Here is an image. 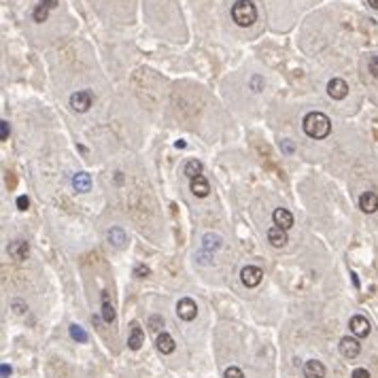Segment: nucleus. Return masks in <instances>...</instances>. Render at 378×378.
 I'll use <instances>...</instances> for the list:
<instances>
[{
  "instance_id": "72a5a7b5",
  "label": "nucleus",
  "mask_w": 378,
  "mask_h": 378,
  "mask_svg": "<svg viewBox=\"0 0 378 378\" xmlns=\"http://www.w3.org/2000/svg\"><path fill=\"white\" fill-rule=\"evenodd\" d=\"M41 4H45L47 9H51V11H53V9H56V6L60 4V0H41Z\"/></svg>"
},
{
  "instance_id": "6ab92c4d",
  "label": "nucleus",
  "mask_w": 378,
  "mask_h": 378,
  "mask_svg": "<svg viewBox=\"0 0 378 378\" xmlns=\"http://www.w3.org/2000/svg\"><path fill=\"white\" fill-rule=\"evenodd\" d=\"M106 236H108V242H111L115 249H123L125 242H128V236H125V232L121 230V227H111Z\"/></svg>"
},
{
  "instance_id": "9d476101",
  "label": "nucleus",
  "mask_w": 378,
  "mask_h": 378,
  "mask_svg": "<svg viewBox=\"0 0 378 378\" xmlns=\"http://www.w3.org/2000/svg\"><path fill=\"white\" fill-rule=\"evenodd\" d=\"M221 245H223V238L219 234H215V232H206V234H204V238H202V251H204V253L212 255L215 251L221 249Z\"/></svg>"
},
{
  "instance_id": "a211bd4d",
  "label": "nucleus",
  "mask_w": 378,
  "mask_h": 378,
  "mask_svg": "<svg viewBox=\"0 0 378 378\" xmlns=\"http://www.w3.org/2000/svg\"><path fill=\"white\" fill-rule=\"evenodd\" d=\"M73 187L77 189L79 193H85L92 189V177L88 175V172H77V175L73 177Z\"/></svg>"
},
{
  "instance_id": "f257e3e1",
  "label": "nucleus",
  "mask_w": 378,
  "mask_h": 378,
  "mask_svg": "<svg viewBox=\"0 0 378 378\" xmlns=\"http://www.w3.org/2000/svg\"><path fill=\"white\" fill-rule=\"evenodd\" d=\"M302 128L306 132V136H310V138H327L329 136V132H332V121H329V117L325 113H321V111H312L304 117V121H302Z\"/></svg>"
},
{
  "instance_id": "393cba45",
  "label": "nucleus",
  "mask_w": 378,
  "mask_h": 378,
  "mask_svg": "<svg viewBox=\"0 0 378 378\" xmlns=\"http://www.w3.org/2000/svg\"><path fill=\"white\" fill-rule=\"evenodd\" d=\"M149 327H151L153 332H160V327H164V319L160 314H153V317L149 319Z\"/></svg>"
},
{
  "instance_id": "4be33fe9",
  "label": "nucleus",
  "mask_w": 378,
  "mask_h": 378,
  "mask_svg": "<svg viewBox=\"0 0 378 378\" xmlns=\"http://www.w3.org/2000/svg\"><path fill=\"white\" fill-rule=\"evenodd\" d=\"M70 336H73V340H77V342H88V332H85L81 325H70Z\"/></svg>"
},
{
  "instance_id": "0eeeda50",
  "label": "nucleus",
  "mask_w": 378,
  "mask_h": 378,
  "mask_svg": "<svg viewBox=\"0 0 378 378\" xmlns=\"http://www.w3.org/2000/svg\"><path fill=\"white\" fill-rule=\"evenodd\" d=\"M340 353H342V357L346 359H355L359 353H361V344L357 338H349V336H344L342 340H340Z\"/></svg>"
},
{
  "instance_id": "423d86ee",
  "label": "nucleus",
  "mask_w": 378,
  "mask_h": 378,
  "mask_svg": "<svg viewBox=\"0 0 378 378\" xmlns=\"http://www.w3.org/2000/svg\"><path fill=\"white\" fill-rule=\"evenodd\" d=\"M327 94H329V98H334V100H344L349 96V83L340 77H334L332 81L327 83Z\"/></svg>"
},
{
  "instance_id": "2eb2a0df",
  "label": "nucleus",
  "mask_w": 378,
  "mask_h": 378,
  "mask_svg": "<svg viewBox=\"0 0 378 378\" xmlns=\"http://www.w3.org/2000/svg\"><path fill=\"white\" fill-rule=\"evenodd\" d=\"M132 329H130V338H128V346L132 351H138L140 346L145 344V332L143 329H140V325L138 323H132L130 325Z\"/></svg>"
},
{
  "instance_id": "bb28decb",
  "label": "nucleus",
  "mask_w": 378,
  "mask_h": 378,
  "mask_svg": "<svg viewBox=\"0 0 378 378\" xmlns=\"http://www.w3.org/2000/svg\"><path fill=\"white\" fill-rule=\"evenodd\" d=\"M9 134H11V125L9 121H0V140H9Z\"/></svg>"
},
{
  "instance_id": "f8f14e48",
  "label": "nucleus",
  "mask_w": 378,
  "mask_h": 378,
  "mask_svg": "<svg viewBox=\"0 0 378 378\" xmlns=\"http://www.w3.org/2000/svg\"><path fill=\"white\" fill-rule=\"evenodd\" d=\"M157 351L162 353V355H170V353H175L177 349V342H175V338H172L168 332H162V334H157Z\"/></svg>"
},
{
  "instance_id": "f03ea898",
  "label": "nucleus",
  "mask_w": 378,
  "mask_h": 378,
  "mask_svg": "<svg viewBox=\"0 0 378 378\" xmlns=\"http://www.w3.org/2000/svg\"><path fill=\"white\" fill-rule=\"evenodd\" d=\"M232 17L240 28H249L257 21V9L251 0H236L232 6Z\"/></svg>"
},
{
  "instance_id": "ddd939ff",
  "label": "nucleus",
  "mask_w": 378,
  "mask_h": 378,
  "mask_svg": "<svg viewBox=\"0 0 378 378\" xmlns=\"http://www.w3.org/2000/svg\"><path fill=\"white\" fill-rule=\"evenodd\" d=\"M359 208L368 212V215H372V212L378 210V195L374 191H366V193H361V198H359Z\"/></svg>"
},
{
  "instance_id": "cd10ccee",
  "label": "nucleus",
  "mask_w": 378,
  "mask_h": 378,
  "mask_svg": "<svg viewBox=\"0 0 378 378\" xmlns=\"http://www.w3.org/2000/svg\"><path fill=\"white\" fill-rule=\"evenodd\" d=\"M149 274H151V270H149V268H147V266H143V264H140V266H136V268H134V277H138V279H147V277H149Z\"/></svg>"
},
{
  "instance_id": "1a4fd4ad",
  "label": "nucleus",
  "mask_w": 378,
  "mask_h": 378,
  "mask_svg": "<svg viewBox=\"0 0 378 378\" xmlns=\"http://www.w3.org/2000/svg\"><path fill=\"white\" fill-rule=\"evenodd\" d=\"M349 327H351V332L355 334L357 338H366V336H370V321L364 317V314H355V317L351 319Z\"/></svg>"
},
{
  "instance_id": "c9c22d12",
  "label": "nucleus",
  "mask_w": 378,
  "mask_h": 378,
  "mask_svg": "<svg viewBox=\"0 0 378 378\" xmlns=\"http://www.w3.org/2000/svg\"><path fill=\"white\" fill-rule=\"evenodd\" d=\"M368 4L372 6V9H378V0H368Z\"/></svg>"
},
{
  "instance_id": "473e14b6",
  "label": "nucleus",
  "mask_w": 378,
  "mask_h": 378,
  "mask_svg": "<svg viewBox=\"0 0 378 378\" xmlns=\"http://www.w3.org/2000/svg\"><path fill=\"white\" fill-rule=\"evenodd\" d=\"M353 378H370V372L366 368H357L355 372H353Z\"/></svg>"
},
{
  "instance_id": "aec40b11",
  "label": "nucleus",
  "mask_w": 378,
  "mask_h": 378,
  "mask_svg": "<svg viewBox=\"0 0 378 378\" xmlns=\"http://www.w3.org/2000/svg\"><path fill=\"white\" fill-rule=\"evenodd\" d=\"M183 175L191 181V179H195V177H202V162L200 160H187L185 162V166H183Z\"/></svg>"
},
{
  "instance_id": "a878e982",
  "label": "nucleus",
  "mask_w": 378,
  "mask_h": 378,
  "mask_svg": "<svg viewBox=\"0 0 378 378\" xmlns=\"http://www.w3.org/2000/svg\"><path fill=\"white\" fill-rule=\"evenodd\" d=\"M251 90H253V92H262L264 90V77H259V75L251 77Z\"/></svg>"
},
{
  "instance_id": "4c0bfd02",
  "label": "nucleus",
  "mask_w": 378,
  "mask_h": 378,
  "mask_svg": "<svg viewBox=\"0 0 378 378\" xmlns=\"http://www.w3.org/2000/svg\"><path fill=\"white\" fill-rule=\"evenodd\" d=\"M117 183H123V177H121V172H117V177H115Z\"/></svg>"
},
{
  "instance_id": "f3484780",
  "label": "nucleus",
  "mask_w": 378,
  "mask_h": 378,
  "mask_svg": "<svg viewBox=\"0 0 378 378\" xmlns=\"http://www.w3.org/2000/svg\"><path fill=\"white\" fill-rule=\"evenodd\" d=\"M189 189H191V193L198 195V198H206V195L210 193V185H208V181L204 179V177L191 179V185H189Z\"/></svg>"
},
{
  "instance_id": "7c9ffc66",
  "label": "nucleus",
  "mask_w": 378,
  "mask_h": 378,
  "mask_svg": "<svg viewBox=\"0 0 378 378\" xmlns=\"http://www.w3.org/2000/svg\"><path fill=\"white\" fill-rule=\"evenodd\" d=\"M28 206H30V200L26 198V195H19L17 198V208L19 210H28Z\"/></svg>"
},
{
  "instance_id": "f704fd0d",
  "label": "nucleus",
  "mask_w": 378,
  "mask_h": 378,
  "mask_svg": "<svg viewBox=\"0 0 378 378\" xmlns=\"http://www.w3.org/2000/svg\"><path fill=\"white\" fill-rule=\"evenodd\" d=\"M0 374H2V378H9L11 376V366L9 364H2V366H0Z\"/></svg>"
},
{
  "instance_id": "e433bc0d",
  "label": "nucleus",
  "mask_w": 378,
  "mask_h": 378,
  "mask_svg": "<svg viewBox=\"0 0 378 378\" xmlns=\"http://www.w3.org/2000/svg\"><path fill=\"white\" fill-rule=\"evenodd\" d=\"M351 277H353V283H355V287H359V279H357V274H355V272H351Z\"/></svg>"
},
{
  "instance_id": "58836bf2",
  "label": "nucleus",
  "mask_w": 378,
  "mask_h": 378,
  "mask_svg": "<svg viewBox=\"0 0 378 378\" xmlns=\"http://www.w3.org/2000/svg\"><path fill=\"white\" fill-rule=\"evenodd\" d=\"M185 147V140H177V149H183Z\"/></svg>"
},
{
  "instance_id": "4468645a",
  "label": "nucleus",
  "mask_w": 378,
  "mask_h": 378,
  "mask_svg": "<svg viewBox=\"0 0 378 378\" xmlns=\"http://www.w3.org/2000/svg\"><path fill=\"white\" fill-rule=\"evenodd\" d=\"M272 219H274V225L283 227V230H291V227H293V215H291L287 208H277Z\"/></svg>"
},
{
  "instance_id": "39448f33",
  "label": "nucleus",
  "mask_w": 378,
  "mask_h": 378,
  "mask_svg": "<svg viewBox=\"0 0 378 378\" xmlns=\"http://www.w3.org/2000/svg\"><path fill=\"white\" fill-rule=\"evenodd\" d=\"M177 314H179V319H183V321H193L195 314H198V306H195L191 297H181L177 304Z\"/></svg>"
},
{
  "instance_id": "c756f323",
  "label": "nucleus",
  "mask_w": 378,
  "mask_h": 378,
  "mask_svg": "<svg viewBox=\"0 0 378 378\" xmlns=\"http://www.w3.org/2000/svg\"><path fill=\"white\" fill-rule=\"evenodd\" d=\"M11 306H13V310L17 312V314H23V312L28 310V306H26V304H21L19 300H13V302H11Z\"/></svg>"
},
{
  "instance_id": "b1692460",
  "label": "nucleus",
  "mask_w": 378,
  "mask_h": 378,
  "mask_svg": "<svg viewBox=\"0 0 378 378\" xmlns=\"http://www.w3.org/2000/svg\"><path fill=\"white\" fill-rule=\"evenodd\" d=\"M223 378H245V372H242L240 368H236V366H230L223 372Z\"/></svg>"
},
{
  "instance_id": "412c9836",
  "label": "nucleus",
  "mask_w": 378,
  "mask_h": 378,
  "mask_svg": "<svg viewBox=\"0 0 378 378\" xmlns=\"http://www.w3.org/2000/svg\"><path fill=\"white\" fill-rule=\"evenodd\" d=\"M115 308L113 304L108 302V293L106 291H102V319H104V323H113L115 321Z\"/></svg>"
},
{
  "instance_id": "2f4dec72",
  "label": "nucleus",
  "mask_w": 378,
  "mask_h": 378,
  "mask_svg": "<svg viewBox=\"0 0 378 378\" xmlns=\"http://www.w3.org/2000/svg\"><path fill=\"white\" fill-rule=\"evenodd\" d=\"M281 149H283V153H293V143H291V140H283L281 143Z\"/></svg>"
},
{
  "instance_id": "5701e85b",
  "label": "nucleus",
  "mask_w": 378,
  "mask_h": 378,
  "mask_svg": "<svg viewBox=\"0 0 378 378\" xmlns=\"http://www.w3.org/2000/svg\"><path fill=\"white\" fill-rule=\"evenodd\" d=\"M49 11H51V9H47L45 4H41V2H38V6L34 9V21H38V23L47 21V17H49Z\"/></svg>"
},
{
  "instance_id": "c85d7f7f",
  "label": "nucleus",
  "mask_w": 378,
  "mask_h": 378,
  "mask_svg": "<svg viewBox=\"0 0 378 378\" xmlns=\"http://www.w3.org/2000/svg\"><path fill=\"white\" fill-rule=\"evenodd\" d=\"M368 68H370V73H372V77H374V79H378V56H374L372 60H370Z\"/></svg>"
},
{
  "instance_id": "9b49d317",
  "label": "nucleus",
  "mask_w": 378,
  "mask_h": 378,
  "mask_svg": "<svg viewBox=\"0 0 378 378\" xmlns=\"http://www.w3.org/2000/svg\"><path fill=\"white\" fill-rule=\"evenodd\" d=\"M6 251H9V255L13 259H17V262H21V259H26L30 255V245L26 240H13L9 247H6Z\"/></svg>"
},
{
  "instance_id": "dca6fc26",
  "label": "nucleus",
  "mask_w": 378,
  "mask_h": 378,
  "mask_svg": "<svg viewBox=\"0 0 378 378\" xmlns=\"http://www.w3.org/2000/svg\"><path fill=\"white\" fill-rule=\"evenodd\" d=\"M304 376L306 378H325V366L317 359H310L304 364Z\"/></svg>"
},
{
  "instance_id": "6e6552de",
  "label": "nucleus",
  "mask_w": 378,
  "mask_h": 378,
  "mask_svg": "<svg viewBox=\"0 0 378 378\" xmlns=\"http://www.w3.org/2000/svg\"><path fill=\"white\" fill-rule=\"evenodd\" d=\"M268 242H270L274 249H283L289 242L287 230H283V227H279V225H272L270 230H268Z\"/></svg>"
},
{
  "instance_id": "7ed1b4c3",
  "label": "nucleus",
  "mask_w": 378,
  "mask_h": 378,
  "mask_svg": "<svg viewBox=\"0 0 378 378\" xmlns=\"http://www.w3.org/2000/svg\"><path fill=\"white\" fill-rule=\"evenodd\" d=\"M94 104V94L90 90H81V92H75L70 96V108L77 113H85L90 111V106Z\"/></svg>"
},
{
  "instance_id": "20e7f679",
  "label": "nucleus",
  "mask_w": 378,
  "mask_h": 378,
  "mask_svg": "<svg viewBox=\"0 0 378 378\" xmlns=\"http://www.w3.org/2000/svg\"><path fill=\"white\" fill-rule=\"evenodd\" d=\"M264 279V270L262 268H257V266H245L240 270V281H242V285L245 287H257L259 283H262Z\"/></svg>"
}]
</instances>
